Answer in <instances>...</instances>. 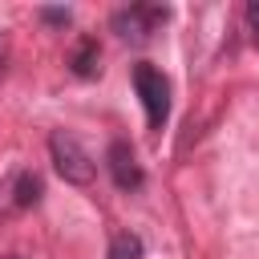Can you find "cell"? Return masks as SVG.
Listing matches in <instances>:
<instances>
[{"mask_svg": "<svg viewBox=\"0 0 259 259\" xmlns=\"http://www.w3.org/2000/svg\"><path fill=\"white\" fill-rule=\"evenodd\" d=\"M40 20H45V24H57V28H65V24L73 20V12H69V8H40Z\"/></svg>", "mask_w": 259, "mask_h": 259, "instance_id": "ba28073f", "label": "cell"}, {"mask_svg": "<svg viewBox=\"0 0 259 259\" xmlns=\"http://www.w3.org/2000/svg\"><path fill=\"white\" fill-rule=\"evenodd\" d=\"M247 28H251V36H255V45H259V0L247 4Z\"/></svg>", "mask_w": 259, "mask_h": 259, "instance_id": "9c48e42d", "label": "cell"}, {"mask_svg": "<svg viewBox=\"0 0 259 259\" xmlns=\"http://www.w3.org/2000/svg\"><path fill=\"white\" fill-rule=\"evenodd\" d=\"M134 89H138V97H142L146 125H150V130H162L166 117H170V81H166V73H162L158 65L142 61V65H134Z\"/></svg>", "mask_w": 259, "mask_h": 259, "instance_id": "3957f363", "label": "cell"}, {"mask_svg": "<svg viewBox=\"0 0 259 259\" xmlns=\"http://www.w3.org/2000/svg\"><path fill=\"white\" fill-rule=\"evenodd\" d=\"M0 73H4V49H0Z\"/></svg>", "mask_w": 259, "mask_h": 259, "instance_id": "30bf717a", "label": "cell"}, {"mask_svg": "<svg viewBox=\"0 0 259 259\" xmlns=\"http://www.w3.org/2000/svg\"><path fill=\"white\" fill-rule=\"evenodd\" d=\"M69 69H73V77H81V81L97 77V73H101V45H97L93 36H81V40L73 45V53H69Z\"/></svg>", "mask_w": 259, "mask_h": 259, "instance_id": "8992f818", "label": "cell"}, {"mask_svg": "<svg viewBox=\"0 0 259 259\" xmlns=\"http://www.w3.org/2000/svg\"><path fill=\"white\" fill-rule=\"evenodd\" d=\"M105 166H109V178H113L117 190L138 194V190L146 186V170H142V162H138V154H134V146H130L125 138H113V142H109Z\"/></svg>", "mask_w": 259, "mask_h": 259, "instance_id": "5b68a950", "label": "cell"}, {"mask_svg": "<svg viewBox=\"0 0 259 259\" xmlns=\"http://www.w3.org/2000/svg\"><path fill=\"white\" fill-rule=\"evenodd\" d=\"M105 259H142V239L134 231H117L109 239V255Z\"/></svg>", "mask_w": 259, "mask_h": 259, "instance_id": "52a82bcc", "label": "cell"}, {"mask_svg": "<svg viewBox=\"0 0 259 259\" xmlns=\"http://www.w3.org/2000/svg\"><path fill=\"white\" fill-rule=\"evenodd\" d=\"M166 20H170V8L166 4H125V8H117L109 16V28L125 45H150L162 32Z\"/></svg>", "mask_w": 259, "mask_h": 259, "instance_id": "6da1fadb", "label": "cell"}, {"mask_svg": "<svg viewBox=\"0 0 259 259\" xmlns=\"http://www.w3.org/2000/svg\"><path fill=\"white\" fill-rule=\"evenodd\" d=\"M45 194V178L36 170H16L0 182V219H12V214H24L40 202Z\"/></svg>", "mask_w": 259, "mask_h": 259, "instance_id": "277c9868", "label": "cell"}, {"mask_svg": "<svg viewBox=\"0 0 259 259\" xmlns=\"http://www.w3.org/2000/svg\"><path fill=\"white\" fill-rule=\"evenodd\" d=\"M49 154H53L57 174H61L69 186H93V178H97V162H93V154H89L73 134L53 130V134H49Z\"/></svg>", "mask_w": 259, "mask_h": 259, "instance_id": "7a4b0ae2", "label": "cell"}, {"mask_svg": "<svg viewBox=\"0 0 259 259\" xmlns=\"http://www.w3.org/2000/svg\"><path fill=\"white\" fill-rule=\"evenodd\" d=\"M8 259H16V255H8Z\"/></svg>", "mask_w": 259, "mask_h": 259, "instance_id": "8fae6325", "label": "cell"}]
</instances>
